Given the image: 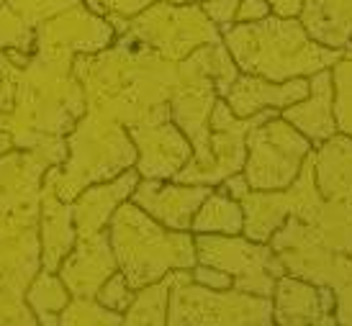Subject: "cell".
<instances>
[{
  "mask_svg": "<svg viewBox=\"0 0 352 326\" xmlns=\"http://www.w3.org/2000/svg\"><path fill=\"white\" fill-rule=\"evenodd\" d=\"M0 51L34 54V29L21 23L6 5H0Z\"/></svg>",
  "mask_w": 352,
  "mask_h": 326,
  "instance_id": "34",
  "label": "cell"
},
{
  "mask_svg": "<svg viewBox=\"0 0 352 326\" xmlns=\"http://www.w3.org/2000/svg\"><path fill=\"white\" fill-rule=\"evenodd\" d=\"M270 301H273L270 318L275 326H337L332 288L283 275L278 277Z\"/></svg>",
  "mask_w": 352,
  "mask_h": 326,
  "instance_id": "19",
  "label": "cell"
},
{
  "mask_svg": "<svg viewBox=\"0 0 352 326\" xmlns=\"http://www.w3.org/2000/svg\"><path fill=\"white\" fill-rule=\"evenodd\" d=\"M39 242H41V270L57 272L62 259L78 244V231L72 224V206L59 200L50 185H41L39 206Z\"/></svg>",
  "mask_w": 352,
  "mask_h": 326,
  "instance_id": "24",
  "label": "cell"
},
{
  "mask_svg": "<svg viewBox=\"0 0 352 326\" xmlns=\"http://www.w3.org/2000/svg\"><path fill=\"white\" fill-rule=\"evenodd\" d=\"M329 72H332L337 134L352 139V44L347 49H342L340 60L334 62Z\"/></svg>",
  "mask_w": 352,
  "mask_h": 326,
  "instance_id": "29",
  "label": "cell"
},
{
  "mask_svg": "<svg viewBox=\"0 0 352 326\" xmlns=\"http://www.w3.org/2000/svg\"><path fill=\"white\" fill-rule=\"evenodd\" d=\"M211 185H186L175 180H139L131 203L139 206L147 216L160 221L162 226L175 231H190L193 216L206 198L211 196Z\"/></svg>",
  "mask_w": 352,
  "mask_h": 326,
  "instance_id": "17",
  "label": "cell"
},
{
  "mask_svg": "<svg viewBox=\"0 0 352 326\" xmlns=\"http://www.w3.org/2000/svg\"><path fill=\"white\" fill-rule=\"evenodd\" d=\"M72 60L34 51L19 67L10 110H0V131L10 134L16 149H39L52 139H65L85 116L88 98Z\"/></svg>",
  "mask_w": 352,
  "mask_h": 326,
  "instance_id": "2",
  "label": "cell"
},
{
  "mask_svg": "<svg viewBox=\"0 0 352 326\" xmlns=\"http://www.w3.org/2000/svg\"><path fill=\"white\" fill-rule=\"evenodd\" d=\"M116 39H126L170 62H183L206 44L221 41V31L206 16L201 3H152L116 29Z\"/></svg>",
  "mask_w": 352,
  "mask_h": 326,
  "instance_id": "7",
  "label": "cell"
},
{
  "mask_svg": "<svg viewBox=\"0 0 352 326\" xmlns=\"http://www.w3.org/2000/svg\"><path fill=\"white\" fill-rule=\"evenodd\" d=\"M106 229L118 272H124L134 290L162 280L173 270L196 267L193 231H175L162 226L131 200L116 208Z\"/></svg>",
  "mask_w": 352,
  "mask_h": 326,
  "instance_id": "4",
  "label": "cell"
},
{
  "mask_svg": "<svg viewBox=\"0 0 352 326\" xmlns=\"http://www.w3.org/2000/svg\"><path fill=\"white\" fill-rule=\"evenodd\" d=\"M190 277H193V283L204 288H211V290H229L232 288V277L221 272V270H216V267H206V265H198L190 270Z\"/></svg>",
  "mask_w": 352,
  "mask_h": 326,
  "instance_id": "37",
  "label": "cell"
},
{
  "mask_svg": "<svg viewBox=\"0 0 352 326\" xmlns=\"http://www.w3.org/2000/svg\"><path fill=\"white\" fill-rule=\"evenodd\" d=\"M82 0H6L3 5L21 21V23H26L29 29L36 31L41 21L52 19V16H57L62 10L72 8V5H80Z\"/></svg>",
  "mask_w": 352,
  "mask_h": 326,
  "instance_id": "32",
  "label": "cell"
},
{
  "mask_svg": "<svg viewBox=\"0 0 352 326\" xmlns=\"http://www.w3.org/2000/svg\"><path fill=\"white\" fill-rule=\"evenodd\" d=\"M196 237V262L216 267L232 277V288L250 296L273 298L278 277L285 275L283 262L270 244H260L245 234H193Z\"/></svg>",
  "mask_w": 352,
  "mask_h": 326,
  "instance_id": "10",
  "label": "cell"
},
{
  "mask_svg": "<svg viewBox=\"0 0 352 326\" xmlns=\"http://www.w3.org/2000/svg\"><path fill=\"white\" fill-rule=\"evenodd\" d=\"M280 116V110H260L250 119L234 116L224 98L216 100L211 113V141H208V159L204 165H186L177 172L175 183L186 185H211L216 188L229 175H236L245 167L247 157V134L265 121Z\"/></svg>",
  "mask_w": 352,
  "mask_h": 326,
  "instance_id": "13",
  "label": "cell"
},
{
  "mask_svg": "<svg viewBox=\"0 0 352 326\" xmlns=\"http://www.w3.org/2000/svg\"><path fill=\"white\" fill-rule=\"evenodd\" d=\"M96 16L106 19L113 31L126 23L129 19H134L137 13H142L144 8H149L152 3H160V0H82ZM167 3H193V0H167Z\"/></svg>",
  "mask_w": 352,
  "mask_h": 326,
  "instance_id": "33",
  "label": "cell"
},
{
  "mask_svg": "<svg viewBox=\"0 0 352 326\" xmlns=\"http://www.w3.org/2000/svg\"><path fill=\"white\" fill-rule=\"evenodd\" d=\"M239 206L245 213L242 234L260 244H267L270 237L291 216L316 226L319 211H322V196L314 178V152L306 157L298 178L285 190H247L239 198Z\"/></svg>",
  "mask_w": 352,
  "mask_h": 326,
  "instance_id": "12",
  "label": "cell"
},
{
  "mask_svg": "<svg viewBox=\"0 0 352 326\" xmlns=\"http://www.w3.org/2000/svg\"><path fill=\"white\" fill-rule=\"evenodd\" d=\"M198 3H201V0H198Z\"/></svg>",
  "mask_w": 352,
  "mask_h": 326,
  "instance_id": "45",
  "label": "cell"
},
{
  "mask_svg": "<svg viewBox=\"0 0 352 326\" xmlns=\"http://www.w3.org/2000/svg\"><path fill=\"white\" fill-rule=\"evenodd\" d=\"M129 137L137 147V172L144 180H173L193 157V147L173 121L131 126Z\"/></svg>",
  "mask_w": 352,
  "mask_h": 326,
  "instance_id": "18",
  "label": "cell"
},
{
  "mask_svg": "<svg viewBox=\"0 0 352 326\" xmlns=\"http://www.w3.org/2000/svg\"><path fill=\"white\" fill-rule=\"evenodd\" d=\"M219 95L214 80L208 78L198 49L177 62V85L170 98V121L186 134L193 147V157L188 165H204L208 159V141H211V113Z\"/></svg>",
  "mask_w": 352,
  "mask_h": 326,
  "instance_id": "14",
  "label": "cell"
},
{
  "mask_svg": "<svg viewBox=\"0 0 352 326\" xmlns=\"http://www.w3.org/2000/svg\"><path fill=\"white\" fill-rule=\"evenodd\" d=\"M173 272L152 286L137 290V298L131 301V306L121 314V326H167V301H170Z\"/></svg>",
  "mask_w": 352,
  "mask_h": 326,
  "instance_id": "28",
  "label": "cell"
},
{
  "mask_svg": "<svg viewBox=\"0 0 352 326\" xmlns=\"http://www.w3.org/2000/svg\"><path fill=\"white\" fill-rule=\"evenodd\" d=\"M6 67H8V54H6V51H0V80H3Z\"/></svg>",
  "mask_w": 352,
  "mask_h": 326,
  "instance_id": "42",
  "label": "cell"
},
{
  "mask_svg": "<svg viewBox=\"0 0 352 326\" xmlns=\"http://www.w3.org/2000/svg\"><path fill=\"white\" fill-rule=\"evenodd\" d=\"M270 298L229 290H211L193 283L190 270H175L167 326H265L273 321Z\"/></svg>",
  "mask_w": 352,
  "mask_h": 326,
  "instance_id": "8",
  "label": "cell"
},
{
  "mask_svg": "<svg viewBox=\"0 0 352 326\" xmlns=\"http://www.w3.org/2000/svg\"><path fill=\"white\" fill-rule=\"evenodd\" d=\"M221 41L239 72L270 82L311 78L322 69H332L342 54L340 49L316 44L296 16L283 19L275 13L263 21L226 26Z\"/></svg>",
  "mask_w": 352,
  "mask_h": 326,
  "instance_id": "3",
  "label": "cell"
},
{
  "mask_svg": "<svg viewBox=\"0 0 352 326\" xmlns=\"http://www.w3.org/2000/svg\"><path fill=\"white\" fill-rule=\"evenodd\" d=\"M267 3H270V8H273L275 16L294 19V16H298V10H301L303 0H267Z\"/></svg>",
  "mask_w": 352,
  "mask_h": 326,
  "instance_id": "40",
  "label": "cell"
},
{
  "mask_svg": "<svg viewBox=\"0 0 352 326\" xmlns=\"http://www.w3.org/2000/svg\"><path fill=\"white\" fill-rule=\"evenodd\" d=\"M65 159L67 141L59 137L39 149H10L0 154V242L39 229L44 175Z\"/></svg>",
  "mask_w": 352,
  "mask_h": 326,
  "instance_id": "6",
  "label": "cell"
},
{
  "mask_svg": "<svg viewBox=\"0 0 352 326\" xmlns=\"http://www.w3.org/2000/svg\"><path fill=\"white\" fill-rule=\"evenodd\" d=\"M296 19L322 47L342 51L352 44V0H303Z\"/></svg>",
  "mask_w": 352,
  "mask_h": 326,
  "instance_id": "25",
  "label": "cell"
},
{
  "mask_svg": "<svg viewBox=\"0 0 352 326\" xmlns=\"http://www.w3.org/2000/svg\"><path fill=\"white\" fill-rule=\"evenodd\" d=\"M242 226H245V213H242L239 200L214 188L211 196L201 203L198 213L193 216L190 231L193 234H226V237H234V234H242Z\"/></svg>",
  "mask_w": 352,
  "mask_h": 326,
  "instance_id": "26",
  "label": "cell"
},
{
  "mask_svg": "<svg viewBox=\"0 0 352 326\" xmlns=\"http://www.w3.org/2000/svg\"><path fill=\"white\" fill-rule=\"evenodd\" d=\"M3 3H6V0H0V5H3Z\"/></svg>",
  "mask_w": 352,
  "mask_h": 326,
  "instance_id": "44",
  "label": "cell"
},
{
  "mask_svg": "<svg viewBox=\"0 0 352 326\" xmlns=\"http://www.w3.org/2000/svg\"><path fill=\"white\" fill-rule=\"evenodd\" d=\"M65 141L67 159L47 170L41 183L50 185L65 203H72V198L88 185L108 183L137 165V147L129 131L96 108L85 110Z\"/></svg>",
  "mask_w": 352,
  "mask_h": 326,
  "instance_id": "5",
  "label": "cell"
},
{
  "mask_svg": "<svg viewBox=\"0 0 352 326\" xmlns=\"http://www.w3.org/2000/svg\"><path fill=\"white\" fill-rule=\"evenodd\" d=\"M137 167L121 172L118 178L108 180V183H98V185H88L85 190H80L78 196L72 198V224L78 231V239L98 234L108 226L111 216L116 213V208L121 203H126L134 188L139 183Z\"/></svg>",
  "mask_w": 352,
  "mask_h": 326,
  "instance_id": "21",
  "label": "cell"
},
{
  "mask_svg": "<svg viewBox=\"0 0 352 326\" xmlns=\"http://www.w3.org/2000/svg\"><path fill=\"white\" fill-rule=\"evenodd\" d=\"M113 41H116L113 26L106 19L96 16L85 3L41 21L34 31V51H50L62 57L96 54L108 49Z\"/></svg>",
  "mask_w": 352,
  "mask_h": 326,
  "instance_id": "16",
  "label": "cell"
},
{
  "mask_svg": "<svg viewBox=\"0 0 352 326\" xmlns=\"http://www.w3.org/2000/svg\"><path fill=\"white\" fill-rule=\"evenodd\" d=\"M13 147V139H10V134H6V131H0V154H6V152H10Z\"/></svg>",
  "mask_w": 352,
  "mask_h": 326,
  "instance_id": "41",
  "label": "cell"
},
{
  "mask_svg": "<svg viewBox=\"0 0 352 326\" xmlns=\"http://www.w3.org/2000/svg\"><path fill=\"white\" fill-rule=\"evenodd\" d=\"M314 152L311 141L280 116L265 121L247 134L245 175L250 190H285Z\"/></svg>",
  "mask_w": 352,
  "mask_h": 326,
  "instance_id": "11",
  "label": "cell"
},
{
  "mask_svg": "<svg viewBox=\"0 0 352 326\" xmlns=\"http://www.w3.org/2000/svg\"><path fill=\"white\" fill-rule=\"evenodd\" d=\"M69 298L72 296L57 272H47V270H39L31 286L26 288V306L31 308L39 326H57L59 314L69 303Z\"/></svg>",
  "mask_w": 352,
  "mask_h": 326,
  "instance_id": "27",
  "label": "cell"
},
{
  "mask_svg": "<svg viewBox=\"0 0 352 326\" xmlns=\"http://www.w3.org/2000/svg\"><path fill=\"white\" fill-rule=\"evenodd\" d=\"M265 326H275V324H273V321H270V324H265Z\"/></svg>",
  "mask_w": 352,
  "mask_h": 326,
  "instance_id": "43",
  "label": "cell"
},
{
  "mask_svg": "<svg viewBox=\"0 0 352 326\" xmlns=\"http://www.w3.org/2000/svg\"><path fill=\"white\" fill-rule=\"evenodd\" d=\"M216 188L221 190V193H226V196H232L234 200H239V198H242L247 190H250V185H247L245 175H242V172H236V175H229L224 183H219Z\"/></svg>",
  "mask_w": 352,
  "mask_h": 326,
  "instance_id": "39",
  "label": "cell"
},
{
  "mask_svg": "<svg viewBox=\"0 0 352 326\" xmlns=\"http://www.w3.org/2000/svg\"><path fill=\"white\" fill-rule=\"evenodd\" d=\"M57 326H121V314L100 306L96 298H69Z\"/></svg>",
  "mask_w": 352,
  "mask_h": 326,
  "instance_id": "30",
  "label": "cell"
},
{
  "mask_svg": "<svg viewBox=\"0 0 352 326\" xmlns=\"http://www.w3.org/2000/svg\"><path fill=\"white\" fill-rule=\"evenodd\" d=\"M280 119L288 121L296 131L311 141L316 149L327 139L337 134L334 124V90H332V72L322 69L309 78V95L294 106L280 110Z\"/></svg>",
  "mask_w": 352,
  "mask_h": 326,
  "instance_id": "23",
  "label": "cell"
},
{
  "mask_svg": "<svg viewBox=\"0 0 352 326\" xmlns=\"http://www.w3.org/2000/svg\"><path fill=\"white\" fill-rule=\"evenodd\" d=\"M39 270V229L0 242V326H39L26 306V288Z\"/></svg>",
  "mask_w": 352,
  "mask_h": 326,
  "instance_id": "15",
  "label": "cell"
},
{
  "mask_svg": "<svg viewBox=\"0 0 352 326\" xmlns=\"http://www.w3.org/2000/svg\"><path fill=\"white\" fill-rule=\"evenodd\" d=\"M306 95H309V78L270 82V80L239 72L224 100L234 116L250 119L260 110H283L303 100Z\"/></svg>",
  "mask_w": 352,
  "mask_h": 326,
  "instance_id": "22",
  "label": "cell"
},
{
  "mask_svg": "<svg viewBox=\"0 0 352 326\" xmlns=\"http://www.w3.org/2000/svg\"><path fill=\"white\" fill-rule=\"evenodd\" d=\"M134 298H137V290L129 286V280L124 277V272H118V270L108 277L106 283L98 288V293H96V301H98L100 306L111 308V311H116V314H124V311L131 306Z\"/></svg>",
  "mask_w": 352,
  "mask_h": 326,
  "instance_id": "35",
  "label": "cell"
},
{
  "mask_svg": "<svg viewBox=\"0 0 352 326\" xmlns=\"http://www.w3.org/2000/svg\"><path fill=\"white\" fill-rule=\"evenodd\" d=\"M327 288H332L334 293L337 326H352V257H347V255L334 257Z\"/></svg>",
  "mask_w": 352,
  "mask_h": 326,
  "instance_id": "31",
  "label": "cell"
},
{
  "mask_svg": "<svg viewBox=\"0 0 352 326\" xmlns=\"http://www.w3.org/2000/svg\"><path fill=\"white\" fill-rule=\"evenodd\" d=\"M273 13L267 0H239L234 13V23H252V21H263Z\"/></svg>",
  "mask_w": 352,
  "mask_h": 326,
  "instance_id": "38",
  "label": "cell"
},
{
  "mask_svg": "<svg viewBox=\"0 0 352 326\" xmlns=\"http://www.w3.org/2000/svg\"><path fill=\"white\" fill-rule=\"evenodd\" d=\"M72 72L85 90L88 108L100 110L124 129L170 121L177 62L116 39L103 51L78 54L72 60Z\"/></svg>",
  "mask_w": 352,
  "mask_h": 326,
  "instance_id": "1",
  "label": "cell"
},
{
  "mask_svg": "<svg viewBox=\"0 0 352 326\" xmlns=\"http://www.w3.org/2000/svg\"><path fill=\"white\" fill-rule=\"evenodd\" d=\"M118 270L108 229L78 239L67 257L62 259L57 275L72 298H96L98 288Z\"/></svg>",
  "mask_w": 352,
  "mask_h": 326,
  "instance_id": "20",
  "label": "cell"
},
{
  "mask_svg": "<svg viewBox=\"0 0 352 326\" xmlns=\"http://www.w3.org/2000/svg\"><path fill=\"white\" fill-rule=\"evenodd\" d=\"M236 5H239V0H201V8L219 26V31H224L226 26L234 23Z\"/></svg>",
  "mask_w": 352,
  "mask_h": 326,
  "instance_id": "36",
  "label": "cell"
},
{
  "mask_svg": "<svg viewBox=\"0 0 352 326\" xmlns=\"http://www.w3.org/2000/svg\"><path fill=\"white\" fill-rule=\"evenodd\" d=\"M314 178L322 196L316 231L337 255L352 257V139L334 134L314 149Z\"/></svg>",
  "mask_w": 352,
  "mask_h": 326,
  "instance_id": "9",
  "label": "cell"
}]
</instances>
